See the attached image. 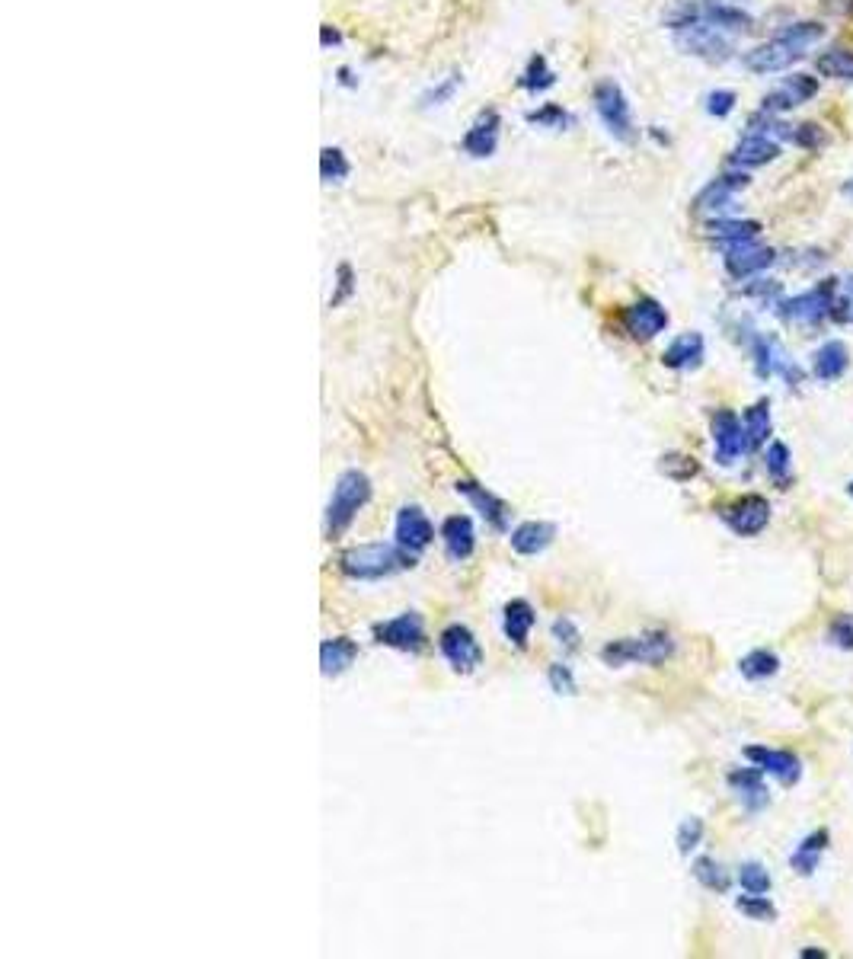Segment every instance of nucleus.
<instances>
[{"label":"nucleus","instance_id":"nucleus-1","mask_svg":"<svg viewBox=\"0 0 853 959\" xmlns=\"http://www.w3.org/2000/svg\"><path fill=\"white\" fill-rule=\"evenodd\" d=\"M413 566H416L413 554H406L400 544H384V541L349 547L346 554L339 557V570L358 582H377V579L397 576L403 570H413Z\"/></svg>","mask_w":853,"mask_h":959},{"label":"nucleus","instance_id":"nucleus-52","mask_svg":"<svg viewBox=\"0 0 853 959\" xmlns=\"http://www.w3.org/2000/svg\"><path fill=\"white\" fill-rule=\"evenodd\" d=\"M339 84L355 87V77H352V71H349V68H339Z\"/></svg>","mask_w":853,"mask_h":959},{"label":"nucleus","instance_id":"nucleus-35","mask_svg":"<svg viewBox=\"0 0 853 959\" xmlns=\"http://www.w3.org/2000/svg\"><path fill=\"white\" fill-rule=\"evenodd\" d=\"M738 672H742L748 681L774 678L780 672V656L770 653V649H751V653L742 656V662H738Z\"/></svg>","mask_w":853,"mask_h":959},{"label":"nucleus","instance_id":"nucleus-36","mask_svg":"<svg viewBox=\"0 0 853 959\" xmlns=\"http://www.w3.org/2000/svg\"><path fill=\"white\" fill-rule=\"evenodd\" d=\"M464 84V74L461 71H451L448 77H441L438 84H432L419 96V109H438V106H448L454 100V93L461 90Z\"/></svg>","mask_w":853,"mask_h":959},{"label":"nucleus","instance_id":"nucleus-46","mask_svg":"<svg viewBox=\"0 0 853 959\" xmlns=\"http://www.w3.org/2000/svg\"><path fill=\"white\" fill-rule=\"evenodd\" d=\"M703 832H707L703 819H697V816L684 819V822L678 825V851H681V854H694V851L700 848V841H703Z\"/></svg>","mask_w":853,"mask_h":959},{"label":"nucleus","instance_id":"nucleus-34","mask_svg":"<svg viewBox=\"0 0 853 959\" xmlns=\"http://www.w3.org/2000/svg\"><path fill=\"white\" fill-rule=\"evenodd\" d=\"M815 68L822 77H831V80H844L850 84L853 80V48H828L815 58Z\"/></svg>","mask_w":853,"mask_h":959},{"label":"nucleus","instance_id":"nucleus-5","mask_svg":"<svg viewBox=\"0 0 853 959\" xmlns=\"http://www.w3.org/2000/svg\"><path fill=\"white\" fill-rule=\"evenodd\" d=\"M592 100H595V112L601 125L608 128V135L620 144H633L639 138L636 132V122H633V109H630V100L623 87L617 80H598L595 90H592Z\"/></svg>","mask_w":853,"mask_h":959},{"label":"nucleus","instance_id":"nucleus-56","mask_svg":"<svg viewBox=\"0 0 853 959\" xmlns=\"http://www.w3.org/2000/svg\"><path fill=\"white\" fill-rule=\"evenodd\" d=\"M847 490H850V496H853V480H850V483H847Z\"/></svg>","mask_w":853,"mask_h":959},{"label":"nucleus","instance_id":"nucleus-18","mask_svg":"<svg viewBox=\"0 0 853 959\" xmlns=\"http://www.w3.org/2000/svg\"><path fill=\"white\" fill-rule=\"evenodd\" d=\"M745 758L751 761L754 768H761L764 774L777 777L783 787L799 784V777H802V761H799V755L786 752V749H767V745H748V749H745Z\"/></svg>","mask_w":853,"mask_h":959},{"label":"nucleus","instance_id":"nucleus-45","mask_svg":"<svg viewBox=\"0 0 853 959\" xmlns=\"http://www.w3.org/2000/svg\"><path fill=\"white\" fill-rule=\"evenodd\" d=\"M550 633H553L556 646H563L566 653H576V649L582 646V630L576 627V621H572V617H556Z\"/></svg>","mask_w":853,"mask_h":959},{"label":"nucleus","instance_id":"nucleus-44","mask_svg":"<svg viewBox=\"0 0 853 959\" xmlns=\"http://www.w3.org/2000/svg\"><path fill=\"white\" fill-rule=\"evenodd\" d=\"M662 474L684 483V480H691V477L700 474V464L694 458H687V454H665V458H662Z\"/></svg>","mask_w":853,"mask_h":959},{"label":"nucleus","instance_id":"nucleus-49","mask_svg":"<svg viewBox=\"0 0 853 959\" xmlns=\"http://www.w3.org/2000/svg\"><path fill=\"white\" fill-rule=\"evenodd\" d=\"M735 103H738L735 90H713V93L707 96V112H710L713 119H726L729 112L735 109Z\"/></svg>","mask_w":853,"mask_h":959},{"label":"nucleus","instance_id":"nucleus-26","mask_svg":"<svg viewBox=\"0 0 853 959\" xmlns=\"http://www.w3.org/2000/svg\"><path fill=\"white\" fill-rule=\"evenodd\" d=\"M707 355V343H703L700 333H681L671 339V346L662 352V365L675 368V371H691L703 362Z\"/></svg>","mask_w":853,"mask_h":959},{"label":"nucleus","instance_id":"nucleus-25","mask_svg":"<svg viewBox=\"0 0 853 959\" xmlns=\"http://www.w3.org/2000/svg\"><path fill=\"white\" fill-rule=\"evenodd\" d=\"M556 541V525L553 522H521L512 534H508V544L518 557H537Z\"/></svg>","mask_w":853,"mask_h":959},{"label":"nucleus","instance_id":"nucleus-47","mask_svg":"<svg viewBox=\"0 0 853 959\" xmlns=\"http://www.w3.org/2000/svg\"><path fill=\"white\" fill-rule=\"evenodd\" d=\"M547 681H550V688L556 691V694H566V697H572L579 691V685H576V675H572V669L566 662H553L550 669H547Z\"/></svg>","mask_w":853,"mask_h":959},{"label":"nucleus","instance_id":"nucleus-14","mask_svg":"<svg viewBox=\"0 0 853 959\" xmlns=\"http://www.w3.org/2000/svg\"><path fill=\"white\" fill-rule=\"evenodd\" d=\"M623 330L636 343H649V339L668 330V311L655 298H639L623 311Z\"/></svg>","mask_w":853,"mask_h":959},{"label":"nucleus","instance_id":"nucleus-23","mask_svg":"<svg viewBox=\"0 0 853 959\" xmlns=\"http://www.w3.org/2000/svg\"><path fill=\"white\" fill-rule=\"evenodd\" d=\"M534 624H537V611L531 608V601L512 598V601H508V605L502 608V633H505V640L515 643L518 649L528 646Z\"/></svg>","mask_w":853,"mask_h":959},{"label":"nucleus","instance_id":"nucleus-37","mask_svg":"<svg viewBox=\"0 0 853 959\" xmlns=\"http://www.w3.org/2000/svg\"><path fill=\"white\" fill-rule=\"evenodd\" d=\"M694 880H697L703 889H710V892H726L729 883H732L726 867L719 864L716 857H697V860H694Z\"/></svg>","mask_w":853,"mask_h":959},{"label":"nucleus","instance_id":"nucleus-43","mask_svg":"<svg viewBox=\"0 0 853 959\" xmlns=\"http://www.w3.org/2000/svg\"><path fill=\"white\" fill-rule=\"evenodd\" d=\"M528 122L537 128H566V125H576V116L556 103H544L540 109L528 112Z\"/></svg>","mask_w":853,"mask_h":959},{"label":"nucleus","instance_id":"nucleus-39","mask_svg":"<svg viewBox=\"0 0 853 959\" xmlns=\"http://www.w3.org/2000/svg\"><path fill=\"white\" fill-rule=\"evenodd\" d=\"M349 173H352V164H349V157L342 154V148H326L320 151V176H323V183L330 186V183H346L349 180Z\"/></svg>","mask_w":853,"mask_h":959},{"label":"nucleus","instance_id":"nucleus-4","mask_svg":"<svg viewBox=\"0 0 853 959\" xmlns=\"http://www.w3.org/2000/svg\"><path fill=\"white\" fill-rule=\"evenodd\" d=\"M838 285H841L838 279H825L796 298H783L777 304V314L790 323V327L818 330L825 320H831V304H834V295H838Z\"/></svg>","mask_w":853,"mask_h":959},{"label":"nucleus","instance_id":"nucleus-30","mask_svg":"<svg viewBox=\"0 0 853 959\" xmlns=\"http://www.w3.org/2000/svg\"><path fill=\"white\" fill-rule=\"evenodd\" d=\"M828 841H831L828 828H815L812 835L802 838V841L796 844V851L790 854V867H793V873H799V876H812V873L818 870V860H822V854L828 851Z\"/></svg>","mask_w":853,"mask_h":959},{"label":"nucleus","instance_id":"nucleus-50","mask_svg":"<svg viewBox=\"0 0 853 959\" xmlns=\"http://www.w3.org/2000/svg\"><path fill=\"white\" fill-rule=\"evenodd\" d=\"M352 282H355V279H352V266L342 263V266L336 269V295L330 298V307H339L342 301L352 295V288H355Z\"/></svg>","mask_w":853,"mask_h":959},{"label":"nucleus","instance_id":"nucleus-16","mask_svg":"<svg viewBox=\"0 0 853 959\" xmlns=\"http://www.w3.org/2000/svg\"><path fill=\"white\" fill-rule=\"evenodd\" d=\"M723 259H726V272L732 275V279H751V275H761L764 269L777 263V250L761 247L758 240H745V243H732V247H726Z\"/></svg>","mask_w":853,"mask_h":959},{"label":"nucleus","instance_id":"nucleus-48","mask_svg":"<svg viewBox=\"0 0 853 959\" xmlns=\"http://www.w3.org/2000/svg\"><path fill=\"white\" fill-rule=\"evenodd\" d=\"M828 640L838 649H853V614H838L828 627Z\"/></svg>","mask_w":853,"mask_h":959},{"label":"nucleus","instance_id":"nucleus-19","mask_svg":"<svg viewBox=\"0 0 853 959\" xmlns=\"http://www.w3.org/2000/svg\"><path fill=\"white\" fill-rule=\"evenodd\" d=\"M499 135H502V116L496 109H486V112H480L477 122H473L467 128V135L461 138V151L477 157V160L492 157L499 148Z\"/></svg>","mask_w":853,"mask_h":959},{"label":"nucleus","instance_id":"nucleus-53","mask_svg":"<svg viewBox=\"0 0 853 959\" xmlns=\"http://www.w3.org/2000/svg\"><path fill=\"white\" fill-rule=\"evenodd\" d=\"M799 956H806V959H815V956H825V950H802Z\"/></svg>","mask_w":853,"mask_h":959},{"label":"nucleus","instance_id":"nucleus-2","mask_svg":"<svg viewBox=\"0 0 853 959\" xmlns=\"http://www.w3.org/2000/svg\"><path fill=\"white\" fill-rule=\"evenodd\" d=\"M371 502V480L362 470H342L333 483L330 502H326V534L330 538H339L342 531H349V525L358 518L365 506Z\"/></svg>","mask_w":853,"mask_h":959},{"label":"nucleus","instance_id":"nucleus-54","mask_svg":"<svg viewBox=\"0 0 853 959\" xmlns=\"http://www.w3.org/2000/svg\"><path fill=\"white\" fill-rule=\"evenodd\" d=\"M844 195H847V199H853V180L844 183Z\"/></svg>","mask_w":853,"mask_h":959},{"label":"nucleus","instance_id":"nucleus-6","mask_svg":"<svg viewBox=\"0 0 853 959\" xmlns=\"http://www.w3.org/2000/svg\"><path fill=\"white\" fill-rule=\"evenodd\" d=\"M374 643L400 649V653H419V649H425V643H429L422 614L403 611L397 617H387V621L374 624Z\"/></svg>","mask_w":853,"mask_h":959},{"label":"nucleus","instance_id":"nucleus-29","mask_svg":"<svg viewBox=\"0 0 853 959\" xmlns=\"http://www.w3.org/2000/svg\"><path fill=\"white\" fill-rule=\"evenodd\" d=\"M707 237L716 240L719 247H732V243H745V240H758L761 237V224L758 221H745V218H710L707 221Z\"/></svg>","mask_w":853,"mask_h":959},{"label":"nucleus","instance_id":"nucleus-20","mask_svg":"<svg viewBox=\"0 0 853 959\" xmlns=\"http://www.w3.org/2000/svg\"><path fill=\"white\" fill-rule=\"evenodd\" d=\"M441 544H445V554L454 563H464L473 557L477 550V531H473V522L467 515H451L441 522Z\"/></svg>","mask_w":853,"mask_h":959},{"label":"nucleus","instance_id":"nucleus-21","mask_svg":"<svg viewBox=\"0 0 853 959\" xmlns=\"http://www.w3.org/2000/svg\"><path fill=\"white\" fill-rule=\"evenodd\" d=\"M777 157H780V144L774 138L748 132L742 141L735 144L729 164L738 167V170H751V167H764V164H770V160H777Z\"/></svg>","mask_w":853,"mask_h":959},{"label":"nucleus","instance_id":"nucleus-28","mask_svg":"<svg viewBox=\"0 0 853 959\" xmlns=\"http://www.w3.org/2000/svg\"><path fill=\"white\" fill-rule=\"evenodd\" d=\"M358 659V643L349 637H330L320 643V672L326 678H336L342 672H349Z\"/></svg>","mask_w":853,"mask_h":959},{"label":"nucleus","instance_id":"nucleus-15","mask_svg":"<svg viewBox=\"0 0 853 959\" xmlns=\"http://www.w3.org/2000/svg\"><path fill=\"white\" fill-rule=\"evenodd\" d=\"M802 55L806 52H799V48L770 36L767 42L748 48V52L742 55V64L751 74H780V71H790Z\"/></svg>","mask_w":853,"mask_h":959},{"label":"nucleus","instance_id":"nucleus-40","mask_svg":"<svg viewBox=\"0 0 853 959\" xmlns=\"http://www.w3.org/2000/svg\"><path fill=\"white\" fill-rule=\"evenodd\" d=\"M786 141H793L796 148H802V151H822L828 144V135H825V128L818 122H799V125H790V135H786Z\"/></svg>","mask_w":853,"mask_h":959},{"label":"nucleus","instance_id":"nucleus-9","mask_svg":"<svg viewBox=\"0 0 853 959\" xmlns=\"http://www.w3.org/2000/svg\"><path fill=\"white\" fill-rule=\"evenodd\" d=\"M719 518L738 534V538H754L770 525V502L758 493H748L742 499L729 502V506L719 512Z\"/></svg>","mask_w":853,"mask_h":959},{"label":"nucleus","instance_id":"nucleus-12","mask_svg":"<svg viewBox=\"0 0 853 959\" xmlns=\"http://www.w3.org/2000/svg\"><path fill=\"white\" fill-rule=\"evenodd\" d=\"M818 96V77L815 74H790L777 90H770L761 100V112L767 116H783L802 103H809Z\"/></svg>","mask_w":853,"mask_h":959},{"label":"nucleus","instance_id":"nucleus-8","mask_svg":"<svg viewBox=\"0 0 853 959\" xmlns=\"http://www.w3.org/2000/svg\"><path fill=\"white\" fill-rule=\"evenodd\" d=\"M675 45L681 48L684 55H694V58H703V61H729L732 58V39L726 32H719L707 23H694L687 29H678L675 32Z\"/></svg>","mask_w":853,"mask_h":959},{"label":"nucleus","instance_id":"nucleus-42","mask_svg":"<svg viewBox=\"0 0 853 959\" xmlns=\"http://www.w3.org/2000/svg\"><path fill=\"white\" fill-rule=\"evenodd\" d=\"M735 908L742 912L748 921H777V905L767 896H754V892H745L742 899L735 902Z\"/></svg>","mask_w":853,"mask_h":959},{"label":"nucleus","instance_id":"nucleus-3","mask_svg":"<svg viewBox=\"0 0 853 959\" xmlns=\"http://www.w3.org/2000/svg\"><path fill=\"white\" fill-rule=\"evenodd\" d=\"M675 656V637L668 630H646L639 637L611 640L601 649L604 665L623 669V665H662Z\"/></svg>","mask_w":853,"mask_h":959},{"label":"nucleus","instance_id":"nucleus-22","mask_svg":"<svg viewBox=\"0 0 853 959\" xmlns=\"http://www.w3.org/2000/svg\"><path fill=\"white\" fill-rule=\"evenodd\" d=\"M726 780H729L732 793L738 796V803H742L748 812H758L770 803V790L764 784L761 768H735Z\"/></svg>","mask_w":853,"mask_h":959},{"label":"nucleus","instance_id":"nucleus-41","mask_svg":"<svg viewBox=\"0 0 853 959\" xmlns=\"http://www.w3.org/2000/svg\"><path fill=\"white\" fill-rule=\"evenodd\" d=\"M738 883H742V889H745V892H754V896H767L770 886H774V880H770L767 867H764V864H758V860H748V864L738 867Z\"/></svg>","mask_w":853,"mask_h":959},{"label":"nucleus","instance_id":"nucleus-32","mask_svg":"<svg viewBox=\"0 0 853 959\" xmlns=\"http://www.w3.org/2000/svg\"><path fill=\"white\" fill-rule=\"evenodd\" d=\"M764 467L767 477L774 480L780 490H790L793 486V451L786 442H770L764 451Z\"/></svg>","mask_w":853,"mask_h":959},{"label":"nucleus","instance_id":"nucleus-11","mask_svg":"<svg viewBox=\"0 0 853 959\" xmlns=\"http://www.w3.org/2000/svg\"><path fill=\"white\" fill-rule=\"evenodd\" d=\"M710 432H713L716 464L732 467V464L748 451V445H745V426L738 422V416H735L732 410H716L713 419H710Z\"/></svg>","mask_w":853,"mask_h":959},{"label":"nucleus","instance_id":"nucleus-10","mask_svg":"<svg viewBox=\"0 0 853 959\" xmlns=\"http://www.w3.org/2000/svg\"><path fill=\"white\" fill-rule=\"evenodd\" d=\"M748 183H751V176H748V170H729V173H723L719 180H713L710 186H703L700 189V195L694 199V211L697 215H716V218H723V208H729L732 202H735V195L742 192V189H748Z\"/></svg>","mask_w":853,"mask_h":959},{"label":"nucleus","instance_id":"nucleus-24","mask_svg":"<svg viewBox=\"0 0 853 959\" xmlns=\"http://www.w3.org/2000/svg\"><path fill=\"white\" fill-rule=\"evenodd\" d=\"M697 23H707L719 32H748L754 26L751 13H745L742 7H732V4H723V0H710V4L697 7Z\"/></svg>","mask_w":853,"mask_h":959},{"label":"nucleus","instance_id":"nucleus-51","mask_svg":"<svg viewBox=\"0 0 853 959\" xmlns=\"http://www.w3.org/2000/svg\"><path fill=\"white\" fill-rule=\"evenodd\" d=\"M339 42H342V32L336 26H330V23H323L320 26V45L330 48V45H339Z\"/></svg>","mask_w":853,"mask_h":959},{"label":"nucleus","instance_id":"nucleus-17","mask_svg":"<svg viewBox=\"0 0 853 959\" xmlns=\"http://www.w3.org/2000/svg\"><path fill=\"white\" fill-rule=\"evenodd\" d=\"M454 490H457V496H464L470 506L486 518V525L492 531H505L508 522H512V506H508L505 499H499L496 493H489L486 486H480L477 480H457Z\"/></svg>","mask_w":853,"mask_h":959},{"label":"nucleus","instance_id":"nucleus-38","mask_svg":"<svg viewBox=\"0 0 853 959\" xmlns=\"http://www.w3.org/2000/svg\"><path fill=\"white\" fill-rule=\"evenodd\" d=\"M518 84L528 90V93H544V90H550V87L556 84V74H553V68H550V61H547L544 55H534V58L528 61V68H524Z\"/></svg>","mask_w":853,"mask_h":959},{"label":"nucleus","instance_id":"nucleus-31","mask_svg":"<svg viewBox=\"0 0 853 959\" xmlns=\"http://www.w3.org/2000/svg\"><path fill=\"white\" fill-rule=\"evenodd\" d=\"M742 426H745V445L748 451H758L770 442V435H774V419H770V400H758L751 403L745 416H742Z\"/></svg>","mask_w":853,"mask_h":959},{"label":"nucleus","instance_id":"nucleus-55","mask_svg":"<svg viewBox=\"0 0 853 959\" xmlns=\"http://www.w3.org/2000/svg\"><path fill=\"white\" fill-rule=\"evenodd\" d=\"M841 10H844V13H850V16H853V0H844V7H841Z\"/></svg>","mask_w":853,"mask_h":959},{"label":"nucleus","instance_id":"nucleus-13","mask_svg":"<svg viewBox=\"0 0 853 959\" xmlns=\"http://www.w3.org/2000/svg\"><path fill=\"white\" fill-rule=\"evenodd\" d=\"M393 538L406 550V554L419 557L425 547L435 541V525L429 522V515L422 512V506L409 502L397 512V525H393Z\"/></svg>","mask_w":853,"mask_h":959},{"label":"nucleus","instance_id":"nucleus-33","mask_svg":"<svg viewBox=\"0 0 853 959\" xmlns=\"http://www.w3.org/2000/svg\"><path fill=\"white\" fill-rule=\"evenodd\" d=\"M825 32H828V26H825V23H818V20H802V23H790V26L777 29V32H774V39H780V42H786V45L799 48V52H806V48H812V45H818V42L825 39Z\"/></svg>","mask_w":853,"mask_h":959},{"label":"nucleus","instance_id":"nucleus-27","mask_svg":"<svg viewBox=\"0 0 853 959\" xmlns=\"http://www.w3.org/2000/svg\"><path fill=\"white\" fill-rule=\"evenodd\" d=\"M850 368V352L841 339H828L825 346H818L812 355V375L818 381H838L844 378V371Z\"/></svg>","mask_w":853,"mask_h":959},{"label":"nucleus","instance_id":"nucleus-7","mask_svg":"<svg viewBox=\"0 0 853 959\" xmlns=\"http://www.w3.org/2000/svg\"><path fill=\"white\" fill-rule=\"evenodd\" d=\"M438 649H441V656L448 659L451 669L461 675L477 672L483 665V646L477 637H473V630L464 624H448L445 630H441Z\"/></svg>","mask_w":853,"mask_h":959}]
</instances>
